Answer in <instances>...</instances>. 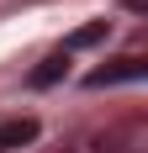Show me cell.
<instances>
[{"label": "cell", "mask_w": 148, "mask_h": 153, "mask_svg": "<svg viewBox=\"0 0 148 153\" xmlns=\"http://www.w3.org/2000/svg\"><path fill=\"white\" fill-rule=\"evenodd\" d=\"M143 74H148V63L138 58V53H127V58H111L106 69H90L85 85L90 90H106V85H127V79H143Z\"/></svg>", "instance_id": "1"}, {"label": "cell", "mask_w": 148, "mask_h": 153, "mask_svg": "<svg viewBox=\"0 0 148 153\" xmlns=\"http://www.w3.org/2000/svg\"><path fill=\"white\" fill-rule=\"evenodd\" d=\"M37 137V116H11V122H0V153L21 148V143Z\"/></svg>", "instance_id": "3"}, {"label": "cell", "mask_w": 148, "mask_h": 153, "mask_svg": "<svg viewBox=\"0 0 148 153\" xmlns=\"http://www.w3.org/2000/svg\"><path fill=\"white\" fill-rule=\"evenodd\" d=\"M64 69H69V53H48V58L32 69V85H37V90H48L53 79H64Z\"/></svg>", "instance_id": "5"}, {"label": "cell", "mask_w": 148, "mask_h": 153, "mask_svg": "<svg viewBox=\"0 0 148 153\" xmlns=\"http://www.w3.org/2000/svg\"><path fill=\"white\" fill-rule=\"evenodd\" d=\"M106 32H111V21H85L79 32H69V37H64V48H58V53H79V48H95V42H106Z\"/></svg>", "instance_id": "4"}, {"label": "cell", "mask_w": 148, "mask_h": 153, "mask_svg": "<svg viewBox=\"0 0 148 153\" xmlns=\"http://www.w3.org/2000/svg\"><path fill=\"white\" fill-rule=\"evenodd\" d=\"M132 143H138V132H85V137H74L64 153H138Z\"/></svg>", "instance_id": "2"}]
</instances>
